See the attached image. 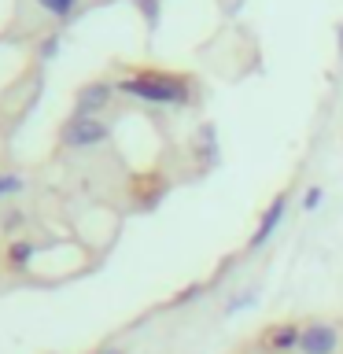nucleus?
Returning <instances> with one entry per match:
<instances>
[{
	"label": "nucleus",
	"mask_w": 343,
	"mask_h": 354,
	"mask_svg": "<svg viewBox=\"0 0 343 354\" xmlns=\"http://www.w3.org/2000/svg\"><path fill=\"white\" fill-rule=\"evenodd\" d=\"M115 88L140 100V104H155V107H181L192 100V82L181 74H166V71H133Z\"/></svg>",
	"instance_id": "nucleus-1"
},
{
	"label": "nucleus",
	"mask_w": 343,
	"mask_h": 354,
	"mask_svg": "<svg viewBox=\"0 0 343 354\" xmlns=\"http://www.w3.org/2000/svg\"><path fill=\"white\" fill-rule=\"evenodd\" d=\"M111 140V122L104 118H82V115H71L59 126V144L71 151H89V148H100V144Z\"/></svg>",
	"instance_id": "nucleus-2"
},
{
	"label": "nucleus",
	"mask_w": 343,
	"mask_h": 354,
	"mask_svg": "<svg viewBox=\"0 0 343 354\" xmlns=\"http://www.w3.org/2000/svg\"><path fill=\"white\" fill-rule=\"evenodd\" d=\"M340 325L336 321H325V317H314V321H303L299 328V347L295 354H340Z\"/></svg>",
	"instance_id": "nucleus-3"
},
{
	"label": "nucleus",
	"mask_w": 343,
	"mask_h": 354,
	"mask_svg": "<svg viewBox=\"0 0 343 354\" xmlns=\"http://www.w3.org/2000/svg\"><path fill=\"white\" fill-rule=\"evenodd\" d=\"M118 88L104 82V77H96V82H85L82 88L74 93V115H82V118H100V111H104L111 100H115Z\"/></svg>",
	"instance_id": "nucleus-4"
},
{
	"label": "nucleus",
	"mask_w": 343,
	"mask_h": 354,
	"mask_svg": "<svg viewBox=\"0 0 343 354\" xmlns=\"http://www.w3.org/2000/svg\"><path fill=\"white\" fill-rule=\"evenodd\" d=\"M284 210H288V196H277L270 207L262 210V218H259V225H254L251 232V240H248V251H262L266 243L273 240V232L281 229V221H284Z\"/></svg>",
	"instance_id": "nucleus-5"
},
{
	"label": "nucleus",
	"mask_w": 343,
	"mask_h": 354,
	"mask_svg": "<svg viewBox=\"0 0 343 354\" xmlns=\"http://www.w3.org/2000/svg\"><path fill=\"white\" fill-rule=\"evenodd\" d=\"M299 321H281V325H270L262 332V351L266 354H295V347H299Z\"/></svg>",
	"instance_id": "nucleus-6"
},
{
	"label": "nucleus",
	"mask_w": 343,
	"mask_h": 354,
	"mask_svg": "<svg viewBox=\"0 0 343 354\" xmlns=\"http://www.w3.org/2000/svg\"><path fill=\"white\" fill-rule=\"evenodd\" d=\"M41 254V243L37 240H26V236H19V240H11L8 243V266L11 270H30V262Z\"/></svg>",
	"instance_id": "nucleus-7"
},
{
	"label": "nucleus",
	"mask_w": 343,
	"mask_h": 354,
	"mask_svg": "<svg viewBox=\"0 0 343 354\" xmlns=\"http://www.w3.org/2000/svg\"><path fill=\"white\" fill-rule=\"evenodd\" d=\"M196 151L203 155V166H210L218 159V129L210 126V122H203L199 133H196Z\"/></svg>",
	"instance_id": "nucleus-8"
},
{
	"label": "nucleus",
	"mask_w": 343,
	"mask_h": 354,
	"mask_svg": "<svg viewBox=\"0 0 343 354\" xmlns=\"http://www.w3.org/2000/svg\"><path fill=\"white\" fill-rule=\"evenodd\" d=\"M77 4H82V0H37V8L44 11V15H52V19H71L74 11H77Z\"/></svg>",
	"instance_id": "nucleus-9"
},
{
	"label": "nucleus",
	"mask_w": 343,
	"mask_h": 354,
	"mask_svg": "<svg viewBox=\"0 0 343 354\" xmlns=\"http://www.w3.org/2000/svg\"><path fill=\"white\" fill-rule=\"evenodd\" d=\"M137 4V11L144 15V26H148L151 33L159 30V22H163V8H159V0H133Z\"/></svg>",
	"instance_id": "nucleus-10"
},
{
	"label": "nucleus",
	"mask_w": 343,
	"mask_h": 354,
	"mask_svg": "<svg viewBox=\"0 0 343 354\" xmlns=\"http://www.w3.org/2000/svg\"><path fill=\"white\" fill-rule=\"evenodd\" d=\"M22 188H26V177H22V174H15V170H0V199L19 196Z\"/></svg>",
	"instance_id": "nucleus-11"
},
{
	"label": "nucleus",
	"mask_w": 343,
	"mask_h": 354,
	"mask_svg": "<svg viewBox=\"0 0 343 354\" xmlns=\"http://www.w3.org/2000/svg\"><path fill=\"white\" fill-rule=\"evenodd\" d=\"M254 299H259V292H254V288H248V292H237V295L225 303V314L232 317V314H240V310H251Z\"/></svg>",
	"instance_id": "nucleus-12"
},
{
	"label": "nucleus",
	"mask_w": 343,
	"mask_h": 354,
	"mask_svg": "<svg viewBox=\"0 0 343 354\" xmlns=\"http://www.w3.org/2000/svg\"><path fill=\"white\" fill-rule=\"evenodd\" d=\"M59 44H63L59 33H48V37H44V41L37 44V59H41V63H52L55 55H59Z\"/></svg>",
	"instance_id": "nucleus-13"
},
{
	"label": "nucleus",
	"mask_w": 343,
	"mask_h": 354,
	"mask_svg": "<svg viewBox=\"0 0 343 354\" xmlns=\"http://www.w3.org/2000/svg\"><path fill=\"white\" fill-rule=\"evenodd\" d=\"M321 199H325V188H321V185H310L306 192H303V210H310V214H314V210L321 207Z\"/></svg>",
	"instance_id": "nucleus-14"
},
{
	"label": "nucleus",
	"mask_w": 343,
	"mask_h": 354,
	"mask_svg": "<svg viewBox=\"0 0 343 354\" xmlns=\"http://www.w3.org/2000/svg\"><path fill=\"white\" fill-rule=\"evenodd\" d=\"M340 52H343V26H340Z\"/></svg>",
	"instance_id": "nucleus-15"
},
{
	"label": "nucleus",
	"mask_w": 343,
	"mask_h": 354,
	"mask_svg": "<svg viewBox=\"0 0 343 354\" xmlns=\"http://www.w3.org/2000/svg\"><path fill=\"white\" fill-rule=\"evenodd\" d=\"M115 354H122V351H115Z\"/></svg>",
	"instance_id": "nucleus-16"
}]
</instances>
